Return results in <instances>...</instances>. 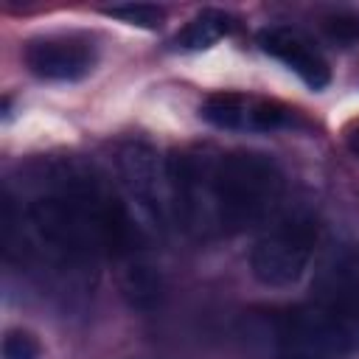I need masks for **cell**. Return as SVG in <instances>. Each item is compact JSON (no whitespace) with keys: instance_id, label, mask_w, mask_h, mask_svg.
<instances>
[{"instance_id":"6da1fadb","label":"cell","mask_w":359,"mask_h":359,"mask_svg":"<svg viewBox=\"0 0 359 359\" xmlns=\"http://www.w3.org/2000/svg\"><path fill=\"white\" fill-rule=\"evenodd\" d=\"M283 196V174L269 154L227 151L208 157L205 208L208 227L224 236H238L269 219Z\"/></svg>"},{"instance_id":"7a4b0ae2","label":"cell","mask_w":359,"mask_h":359,"mask_svg":"<svg viewBox=\"0 0 359 359\" xmlns=\"http://www.w3.org/2000/svg\"><path fill=\"white\" fill-rule=\"evenodd\" d=\"M250 325L272 359H342L351 353L342 325L311 300L255 317Z\"/></svg>"},{"instance_id":"3957f363","label":"cell","mask_w":359,"mask_h":359,"mask_svg":"<svg viewBox=\"0 0 359 359\" xmlns=\"http://www.w3.org/2000/svg\"><path fill=\"white\" fill-rule=\"evenodd\" d=\"M317 247V219L309 210L280 216L252 247L250 272L258 283L272 289L294 286L311 264Z\"/></svg>"},{"instance_id":"277c9868","label":"cell","mask_w":359,"mask_h":359,"mask_svg":"<svg viewBox=\"0 0 359 359\" xmlns=\"http://www.w3.org/2000/svg\"><path fill=\"white\" fill-rule=\"evenodd\" d=\"M311 303L325 309L345 331L351 351H359V250L337 244L325 252L311 280Z\"/></svg>"},{"instance_id":"5b68a950","label":"cell","mask_w":359,"mask_h":359,"mask_svg":"<svg viewBox=\"0 0 359 359\" xmlns=\"http://www.w3.org/2000/svg\"><path fill=\"white\" fill-rule=\"evenodd\" d=\"M118 177L137 213L157 230H165L174 216L168 163H163L160 154L146 143H126L118 151Z\"/></svg>"},{"instance_id":"8992f818","label":"cell","mask_w":359,"mask_h":359,"mask_svg":"<svg viewBox=\"0 0 359 359\" xmlns=\"http://www.w3.org/2000/svg\"><path fill=\"white\" fill-rule=\"evenodd\" d=\"M25 65L36 79L45 81H79L90 76L95 48L90 39L76 34L39 36L25 45Z\"/></svg>"},{"instance_id":"52a82bcc","label":"cell","mask_w":359,"mask_h":359,"mask_svg":"<svg viewBox=\"0 0 359 359\" xmlns=\"http://www.w3.org/2000/svg\"><path fill=\"white\" fill-rule=\"evenodd\" d=\"M258 45L264 53H269L272 59L294 70L303 79V84H309L311 90H323L331 81L328 62L303 31L292 25H269L258 34Z\"/></svg>"},{"instance_id":"ba28073f","label":"cell","mask_w":359,"mask_h":359,"mask_svg":"<svg viewBox=\"0 0 359 359\" xmlns=\"http://www.w3.org/2000/svg\"><path fill=\"white\" fill-rule=\"evenodd\" d=\"M121 292L135 309H151L160 300V272L146 258V252H132L121 258Z\"/></svg>"},{"instance_id":"9c48e42d","label":"cell","mask_w":359,"mask_h":359,"mask_svg":"<svg viewBox=\"0 0 359 359\" xmlns=\"http://www.w3.org/2000/svg\"><path fill=\"white\" fill-rule=\"evenodd\" d=\"M252 104L255 98L238 93H213L205 98L199 115L216 129H252Z\"/></svg>"},{"instance_id":"30bf717a","label":"cell","mask_w":359,"mask_h":359,"mask_svg":"<svg viewBox=\"0 0 359 359\" xmlns=\"http://www.w3.org/2000/svg\"><path fill=\"white\" fill-rule=\"evenodd\" d=\"M233 31V17L224 14V11H216V8H208L202 14H196L177 36H174V45L182 48V50H202V48H210L216 39H222L224 34Z\"/></svg>"},{"instance_id":"8fae6325","label":"cell","mask_w":359,"mask_h":359,"mask_svg":"<svg viewBox=\"0 0 359 359\" xmlns=\"http://www.w3.org/2000/svg\"><path fill=\"white\" fill-rule=\"evenodd\" d=\"M323 31L331 42L337 45H356L359 42V11L351 8H339L323 17Z\"/></svg>"},{"instance_id":"7c38bea8","label":"cell","mask_w":359,"mask_h":359,"mask_svg":"<svg viewBox=\"0 0 359 359\" xmlns=\"http://www.w3.org/2000/svg\"><path fill=\"white\" fill-rule=\"evenodd\" d=\"M3 359H39L42 356V345L31 331L22 328H11L3 337V348H0Z\"/></svg>"},{"instance_id":"4fadbf2b","label":"cell","mask_w":359,"mask_h":359,"mask_svg":"<svg viewBox=\"0 0 359 359\" xmlns=\"http://www.w3.org/2000/svg\"><path fill=\"white\" fill-rule=\"evenodd\" d=\"M107 14H109V17H118V20H123V22H129V25H140V28H157V25L163 22V17H165L163 8L146 6V3L112 6V8H107Z\"/></svg>"},{"instance_id":"5bb4252c","label":"cell","mask_w":359,"mask_h":359,"mask_svg":"<svg viewBox=\"0 0 359 359\" xmlns=\"http://www.w3.org/2000/svg\"><path fill=\"white\" fill-rule=\"evenodd\" d=\"M345 146H348V151L359 160V121L348 126V132H345Z\"/></svg>"}]
</instances>
